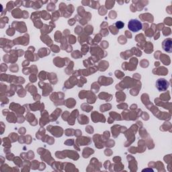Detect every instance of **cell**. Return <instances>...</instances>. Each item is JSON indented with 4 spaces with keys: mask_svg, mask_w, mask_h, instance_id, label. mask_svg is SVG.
Instances as JSON below:
<instances>
[{
    "mask_svg": "<svg viewBox=\"0 0 172 172\" xmlns=\"http://www.w3.org/2000/svg\"><path fill=\"white\" fill-rule=\"evenodd\" d=\"M155 86L159 92H164L168 89L169 86H170V83L165 79L160 78V79L156 81Z\"/></svg>",
    "mask_w": 172,
    "mask_h": 172,
    "instance_id": "2",
    "label": "cell"
},
{
    "mask_svg": "<svg viewBox=\"0 0 172 172\" xmlns=\"http://www.w3.org/2000/svg\"><path fill=\"white\" fill-rule=\"evenodd\" d=\"M143 171H153V170H151V169H145V170H144Z\"/></svg>",
    "mask_w": 172,
    "mask_h": 172,
    "instance_id": "5",
    "label": "cell"
},
{
    "mask_svg": "<svg viewBox=\"0 0 172 172\" xmlns=\"http://www.w3.org/2000/svg\"><path fill=\"white\" fill-rule=\"evenodd\" d=\"M163 49L165 51L167 52H171L172 51V41L171 39H165L162 44Z\"/></svg>",
    "mask_w": 172,
    "mask_h": 172,
    "instance_id": "3",
    "label": "cell"
},
{
    "mask_svg": "<svg viewBox=\"0 0 172 172\" xmlns=\"http://www.w3.org/2000/svg\"><path fill=\"white\" fill-rule=\"evenodd\" d=\"M128 29L133 32H139L143 29V25L137 19H132L128 23Z\"/></svg>",
    "mask_w": 172,
    "mask_h": 172,
    "instance_id": "1",
    "label": "cell"
},
{
    "mask_svg": "<svg viewBox=\"0 0 172 172\" xmlns=\"http://www.w3.org/2000/svg\"><path fill=\"white\" fill-rule=\"evenodd\" d=\"M124 23L123 22H121V21H118L116 23V27L118 28V29H123V26H124Z\"/></svg>",
    "mask_w": 172,
    "mask_h": 172,
    "instance_id": "4",
    "label": "cell"
}]
</instances>
